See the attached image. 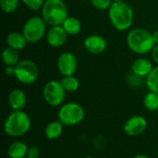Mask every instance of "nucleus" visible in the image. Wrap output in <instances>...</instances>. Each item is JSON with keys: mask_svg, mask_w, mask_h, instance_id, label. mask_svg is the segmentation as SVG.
<instances>
[{"mask_svg": "<svg viewBox=\"0 0 158 158\" xmlns=\"http://www.w3.org/2000/svg\"><path fill=\"white\" fill-rule=\"evenodd\" d=\"M154 69L152 62L145 58V57H139L137 58L131 66V71L136 76H139L141 78H146L152 69Z\"/></svg>", "mask_w": 158, "mask_h": 158, "instance_id": "4468645a", "label": "nucleus"}, {"mask_svg": "<svg viewBox=\"0 0 158 158\" xmlns=\"http://www.w3.org/2000/svg\"><path fill=\"white\" fill-rule=\"evenodd\" d=\"M147 127L148 122L146 118L143 116L136 115L126 120L123 126V130L127 135L131 137H136L143 134L146 131Z\"/></svg>", "mask_w": 158, "mask_h": 158, "instance_id": "9d476101", "label": "nucleus"}, {"mask_svg": "<svg viewBox=\"0 0 158 158\" xmlns=\"http://www.w3.org/2000/svg\"><path fill=\"white\" fill-rule=\"evenodd\" d=\"M85 118L84 108L78 103L68 102L59 106L57 112L58 120L67 127L79 125Z\"/></svg>", "mask_w": 158, "mask_h": 158, "instance_id": "39448f33", "label": "nucleus"}, {"mask_svg": "<svg viewBox=\"0 0 158 158\" xmlns=\"http://www.w3.org/2000/svg\"><path fill=\"white\" fill-rule=\"evenodd\" d=\"M39 155H40V152H39L38 147H36V146L29 147L27 156H29V157L31 158H38L39 157Z\"/></svg>", "mask_w": 158, "mask_h": 158, "instance_id": "a878e982", "label": "nucleus"}, {"mask_svg": "<svg viewBox=\"0 0 158 158\" xmlns=\"http://www.w3.org/2000/svg\"><path fill=\"white\" fill-rule=\"evenodd\" d=\"M145 84L149 92L158 94V66L154 67L150 74L146 77Z\"/></svg>", "mask_w": 158, "mask_h": 158, "instance_id": "4be33fe9", "label": "nucleus"}, {"mask_svg": "<svg viewBox=\"0 0 158 158\" xmlns=\"http://www.w3.org/2000/svg\"><path fill=\"white\" fill-rule=\"evenodd\" d=\"M152 34H153V38H154L155 44H158V30H156Z\"/></svg>", "mask_w": 158, "mask_h": 158, "instance_id": "c85d7f7f", "label": "nucleus"}, {"mask_svg": "<svg viewBox=\"0 0 158 158\" xmlns=\"http://www.w3.org/2000/svg\"><path fill=\"white\" fill-rule=\"evenodd\" d=\"M6 44L8 47L13 48L17 51L23 50L28 44V41L25 38V36L23 35V33L19 32V31L10 32L6 36Z\"/></svg>", "mask_w": 158, "mask_h": 158, "instance_id": "2eb2a0df", "label": "nucleus"}, {"mask_svg": "<svg viewBox=\"0 0 158 158\" xmlns=\"http://www.w3.org/2000/svg\"><path fill=\"white\" fill-rule=\"evenodd\" d=\"M126 43L131 51L140 56L152 52L156 45L153 34L143 28L131 30L127 34Z\"/></svg>", "mask_w": 158, "mask_h": 158, "instance_id": "7ed1b4c3", "label": "nucleus"}, {"mask_svg": "<svg viewBox=\"0 0 158 158\" xmlns=\"http://www.w3.org/2000/svg\"><path fill=\"white\" fill-rule=\"evenodd\" d=\"M62 27L69 35H77L81 32L82 25L79 19L75 17H68L67 19L63 22Z\"/></svg>", "mask_w": 158, "mask_h": 158, "instance_id": "a211bd4d", "label": "nucleus"}, {"mask_svg": "<svg viewBox=\"0 0 158 158\" xmlns=\"http://www.w3.org/2000/svg\"><path fill=\"white\" fill-rule=\"evenodd\" d=\"M28 145L22 141H14L7 147L9 158H25L28 154Z\"/></svg>", "mask_w": 158, "mask_h": 158, "instance_id": "dca6fc26", "label": "nucleus"}, {"mask_svg": "<svg viewBox=\"0 0 158 158\" xmlns=\"http://www.w3.org/2000/svg\"><path fill=\"white\" fill-rule=\"evenodd\" d=\"M2 61L5 64V66L15 67L20 61L19 51L7 46L2 52Z\"/></svg>", "mask_w": 158, "mask_h": 158, "instance_id": "6ab92c4d", "label": "nucleus"}, {"mask_svg": "<svg viewBox=\"0 0 158 158\" xmlns=\"http://www.w3.org/2000/svg\"><path fill=\"white\" fill-rule=\"evenodd\" d=\"M108 18L114 29L125 31L131 29L133 24L134 12L126 2H114L108 9Z\"/></svg>", "mask_w": 158, "mask_h": 158, "instance_id": "f257e3e1", "label": "nucleus"}, {"mask_svg": "<svg viewBox=\"0 0 158 158\" xmlns=\"http://www.w3.org/2000/svg\"><path fill=\"white\" fill-rule=\"evenodd\" d=\"M92 6L98 10H108L113 4L112 0H91Z\"/></svg>", "mask_w": 158, "mask_h": 158, "instance_id": "393cba45", "label": "nucleus"}, {"mask_svg": "<svg viewBox=\"0 0 158 158\" xmlns=\"http://www.w3.org/2000/svg\"><path fill=\"white\" fill-rule=\"evenodd\" d=\"M5 73L7 76H14L15 75V67L6 66V68H5Z\"/></svg>", "mask_w": 158, "mask_h": 158, "instance_id": "cd10ccee", "label": "nucleus"}, {"mask_svg": "<svg viewBox=\"0 0 158 158\" xmlns=\"http://www.w3.org/2000/svg\"><path fill=\"white\" fill-rule=\"evenodd\" d=\"M22 3L31 10L38 11L41 10L45 0H21Z\"/></svg>", "mask_w": 158, "mask_h": 158, "instance_id": "b1692460", "label": "nucleus"}, {"mask_svg": "<svg viewBox=\"0 0 158 158\" xmlns=\"http://www.w3.org/2000/svg\"><path fill=\"white\" fill-rule=\"evenodd\" d=\"M31 120L23 110H12L4 122V132L12 138L24 136L31 130Z\"/></svg>", "mask_w": 158, "mask_h": 158, "instance_id": "f03ea898", "label": "nucleus"}, {"mask_svg": "<svg viewBox=\"0 0 158 158\" xmlns=\"http://www.w3.org/2000/svg\"><path fill=\"white\" fill-rule=\"evenodd\" d=\"M19 5V0H0V7L6 14L15 12Z\"/></svg>", "mask_w": 158, "mask_h": 158, "instance_id": "5701e85b", "label": "nucleus"}, {"mask_svg": "<svg viewBox=\"0 0 158 158\" xmlns=\"http://www.w3.org/2000/svg\"><path fill=\"white\" fill-rule=\"evenodd\" d=\"M151 56H152V58H153L154 62L156 64H157L158 66V44H156L155 47L153 48V50L151 52Z\"/></svg>", "mask_w": 158, "mask_h": 158, "instance_id": "bb28decb", "label": "nucleus"}, {"mask_svg": "<svg viewBox=\"0 0 158 158\" xmlns=\"http://www.w3.org/2000/svg\"><path fill=\"white\" fill-rule=\"evenodd\" d=\"M143 106L144 107L152 112L158 110V94L149 92L143 97Z\"/></svg>", "mask_w": 158, "mask_h": 158, "instance_id": "412c9836", "label": "nucleus"}, {"mask_svg": "<svg viewBox=\"0 0 158 158\" xmlns=\"http://www.w3.org/2000/svg\"><path fill=\"white\" fill-rule=\"evenodd\" d=\"M83 45L88 53L92 55H101L106 51L107 43L103 36L99 34H91L84 39Z\"/></svg>", "mask_w": 158, "mask_h": 158, "instance_id": "f8f14e48", "label": "nucleus"}, {"mask_svg": "<svg viewBox=\"0 0 158 158\" xmlns=\"http://www.w3.org/2000/svg\"><path fill=\"white\" fill-rule=\"evenodd\" d=\"M133 158H149L147 156L145 155H137L136 156H134Z\"/></svg>", "mask_w": 158, "mask_h": 158, "instance_id": "c756f323", "label": "nucleus"}, {"mask_svg": "<svg viewBox=\"0 0 158 158\" xmlns=\"http://www.w3.org/2000/svg\"><path fill=\"white\" fill-rule=\"evenodd\" d=\"M41 17L47 25H62L69 17L66 3L63 0H45L41 9Z\"/></svg>", "mask_w": 158, "mask_h": 158, "instance_id": "20e7f679", "label": "nucleus"}, {"mask_svg": "<svg viewBox=\"0 0 158 158\" xmlns=\"http://www.w3.org/2000/svg\"><path fill=\"white\" fill-rule=\"evenodd\" d=\"M56 68L63 77L72 76L76 73L78 69L77 57L71 52H64L57 57Z\"/></svg>", "mask_w": 158, "mask_h": 158, "instance_id": "1a4fd4ad", "label": "nucleus"}, {"mask_svg": "<svg viewBox=\"0 0 158 158\" xmlns=\"http://www.w3.org/2000/svg\"><path fill=\"white\" fill-rule=\"evenodd\" d=\"M7 102L12 110H23L27 104L26 94L20 89H13L7 96Z\"/></svg>", "mask_w": 158, "mask_h": 158, "instance_id": "ddd939ff", "label": "nucleus"}, {"mask_svg": "<svg viewBox=\"0 0 158 158\" xmlns=\"http://www.w3.org/2000/svg\"><path fill=\"white\" fill-rule=\"evenodd\" d=\"M25 158H31V157H29V156H27V157H25Z\"/></svg>", "mask_w": 158, "mask_h": 158, "instance_id": "473e14b6", "label": "nucleus"}, {"mask_svg": "<svg viewBox=\"0 0 158 158\" xmlns=\"http://www.w3.org/2000/svg\"><path fill=\"white\" fill-rule=\"evenodd\" d=\"M16 80L25 85L34 83L39 77V69L35 62L30 59H22L15 66Z\"/></svg>", "mask_w": 158, "mask_h": 158, "instance_id": "6e6552de", "label": "nucleus"}, {"mask_svg": "<svg viewBox=\"0 0 158 158\" xmlns=\"http://www.w3.org/2000/svg\"><path fill=\"white\" fill-rule=\"evenodd\" d=\"M83 158H94V156H85V157Z\"/></svg>", "mask_w": 158, "mask_h": 158, "instance_id": "2f4dec72", "label": "nucleus"}, {"mask_svg": "<svg viewBox=\"0 0 158 158\" xmlns=\"http://www.w3.org/2000/svg\"><path fill=\"white\" fill-rule=\"evenodd\" d=\"M113 1V3L114 2H120V1H122V0H112Z\"/></svg>", "mask_w": 158, "mask_h": 158, "instance_id": "7c9ffc66", "label": "nucleus"}, {"mask_svg": "<svg viewBox=\"0 0 158 158\" xmlns=\"http://www.w3.org/2000/svg\"><path fill=\"white\" fill-rule=\"evenodd\" d=\"M69 34L66 32L62 25L59 26H51L47 30L45 39L47 44L54 48H60L65 45L68 41Z\"/></svg>", "mask_w": 158, "mask_h": 158, "instance_id": "9b49d317", "label": "nucleus"}, {"mask_svg": "<svg viewBox=\"0 0 158 158\" xmlns=\"http://www.w3.org/2000/svg\"><path fill=\"white\" fill-rule=\"evenodd\" d=\"M64 125L57 119L50 121L44 128V135L50 141H56L59 139L63 133Z\"/></svg>", "mask_w": 158, "mask_h": 158, "instance_id": "f3484780", "label": "nucleus"}, {"mask_svg": "<svg viewBox=\"0 0 158 158\" xmlns=\"http://www.w3.org/2000/svg\"><path fill=\"white\" fill-rule=\"evenodd\" d=\"M67 92L61 82L56 80L49 81L43 88V98L44 102L53 107L60 106L66 100Z\"/></svg>", "mask_w": 158, "mask_h": 158, "instance_id": "0eeeda50", "label": "nucleus"}, {"mask_svg": "<svg viewBox=\"0 0 158 158\" xmlns=\"http://www.w3.org/2000/svg\"><path fill=\"white\" fill-rule=\"evenodd\" d=\"M60 82L67 93H75L80 87V81L74 75L63 77Z\"/></svg>", "mask_w": 158, "mask_h": 158, "instance_id": "aec40b11", "label": "nucleus"}, {"mask_svg": "<svg viewBox=\"0 0 158 158\" xmlns=\"http://www.w3.org/2000/svg\"><path fill=\"white\" fill-rule=\"evenodd\" d=\"M46 22L42 17L33 16L26 20L22 28V33L28 43L34 44L41 41L47 32Z\"/></svg>", "mask_w": 158, "mask_h": 158, "instance_id": "423d86ee", "label": "nucleus"}]
</instances>
